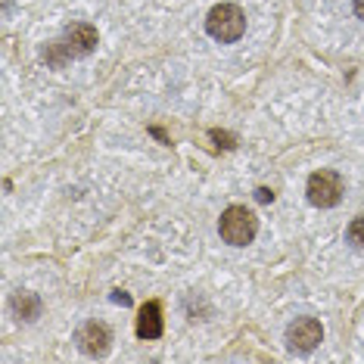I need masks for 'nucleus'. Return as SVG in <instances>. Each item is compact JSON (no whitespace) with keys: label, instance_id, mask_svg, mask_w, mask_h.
Returning a JSON list of instances; mask_svg holds the SVG:
<instances>
[{"label":"nucleus","instance_id":"8","mask_svg":"<svg viewBox=\"0 0 364 364\" xmlns=\"http://www.w3.org/2000/svg\"><path fill=\"white\" fill-rule=\"evenodd\" d=\"M13 311L19 314L22 321H35V318H41V299L35 293H16L13 296Z\"/></svg>","mask_w":364,"mask_h":364},{"label":"nucleus","instance_id":"11","mask_svg":"<svg viewBox=\"0 0 364 364\" xmlns=\"http://www.w3.org/2000/svg\"><path fill=\"white\" fill-rule=\"evenodd\" d=\"M112 299H115V302H122V305H131V296H128V293H122V289H115Z\"/></svg>","mask_w":364,"mask_h":364},{"label":"nucleus","instance_id":"2","mask_svg":"<svg viewBox=\"0 0 364 364\" xmlns=\"http://www.w3.org/2000/svg\"><path fill=\"white\" fill-rule=\"evenodd\" d=\"M218 234L230 246H250L255 234H259V218H255L246 205H228V209L221 212Z\"/></svg>","mask_w":364,"mask_h":364},{"label":"nucleus","instance_id":"9","mask_svg":"<svg viewBox=\"0 0 364 364\" xmlns=\"http://www.w3.org/2000/svg\"><path fill=\"white\" fill-rule=\"evenodd\" d=\"M346 237H349V243H355L358 250H364V215L352 218V225H349V230H346Z\"/></svg>","mask_w":364,"mask_h":364},{"label":"nucleus","instance_id":"10","mask_svg":"<svg viewBox=\"0 0 364 364\" xmlns=\"http://www.w3.org/2000/svg\"><path fill=\"white\" fill-rule=\"evenodd\" d=\"M255 200H259V203H271V200H274V193H271L268 187H259V190H255Z\"/></svg>","mask_w":364,"mask_h":364},{"label":"nucleus","instance_id":"6","mask_svg":"<svg viewBox=\"0 0 364 364\" xmlns=\"http://www.w3.org/2000/svg\"><path fill=\"white\" fill-rule=\"evenodd\" d=\"M78 343H81V352L85 355H90V358H103V355L109 352L112 333L106 324H100V321H87L78 333Z\"/></svg>","mask_w":364,"mask_h":364},{"label":"nucleus","instance_id":"1","mask_svg":"<svg viewBox=\"0 0 364 364\" xmlns=\"http://www.w3.org/2000/svg\"><path fill=\"white\" fill-rule=\"evenodd\" d=\"M97 47V28L87 26V22H75V26L65 28V35L60 41H53L47 47V63L63 65L65 60H81V56H90Z\"/></svg>","mask_w":364,"mask_h":364},{"label":"nucleus","instance_id":"7","mask_svg":"<svg viewBox=\"0 0 364 364\" xmlns=\"http://www.w3.org/2000/svg\"><path fill=\"white\" fill-rule=\"evenodd\" d=\"M137 336L140 339H159L162 336V305L150 299L137 311Z\"/></svg>","mask_w":364,"mask_h":364},{"label":"nucleus","instance_id":"5","mask_svg":"<svg viewBox=\"0 0 364 364\" xmlns=\"http://www.w3.org/2000/svg\"><path fill=\"white\" fill-rule=\"evenodd\" d=\"M321 339H324V327H321V321H314V318H296L293 324L287 327V346L293 352L309 355V352L318 349Z\"/></svg>","mask_w":364,"mask_h":364},{"label":"nucleus","instance_id":"12","mask_svg":"<svg viewBox=\"0 0 364 364\" xmlns=\"http://www.w3.org/2000/svg\"><path fill=\"white\" fill-rule=\"evenodd\" d=\"M355 16H358V19H364V0H355Z\"/></svg>","mask_w":364,"mask_h":364},{"label":"nucleus","instance_id":"4","mask_svg":"<svg viewBox=\"0 0 364 364\" xmlns=\"http://www.w3.org/2000/svg\"><path fill=\"white\" fill-rule=\"evenodd\" d=\"M305 193H309V203L318 205V209H333V205L343 200V178L330 168H321L309 178Z\"/></svg>","mask_w":364,"mask_h":364},{"label":"nucleus","instance_id":"3","mask_svg":"<svg viewBox=\"0 0 364 364\" xmlns=\"http://www.w3.org/2000/svg\"><path fill=\"white\" fill-rule=\"evenodd\" d=\"M205 31H209L215 41H221V44H234V41H240L246 31V13L240 10L237 4L212 6L209 19H205Z\"/></svg>","mask_w":364,"mask_h":364}]
</instances>
